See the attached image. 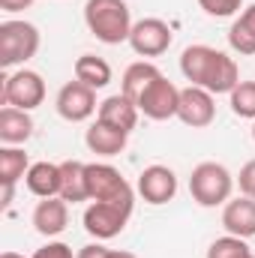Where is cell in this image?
Segmentation results:
<instances>
[{"label": "cell", "mask_w": 255, "mask_h": 258, "mask_svg": "<svg viewBox=\"0 0 255 258\" xmlns=\"http://www.w3.org/2000/svg\"><path fill=\"white\" fill-rule=\"evenodd\" d=\"M180 72H183V78L189 84L210 90L213 96L231 93L240 84V69L234 63V57H228L225 51L210 48V45H189V48H183Z\"/></svg>", "instance_id": "1"}, {"label": "cell", "mask_w": 255, "mask_h": 258, "mask_svg": "<svg viewBox=\"0 0 255 258\" xmlns=\"http://www.w3.org/2000/svg\"><path fill=\"white\" fill-rule=\"evenodd\" d=\"M84 24L99 42L120 45V42H129L132 12H129L126 0H87L84 3Z\"/></svg>", "instance_id": "2"}, {"label": "cell", "mask_w": 255, "mask_h": 258, "mask_svg": "<svg viewBox=\"0 0 255 258\" xmlns=\"http://www.w3.org/2000/svg\"><path fill=\"white\" fill-rule=\"evenodd\" d=\"M234 192V177L222 162H198L189 174V195L201 207L228 204Z\"/></svg>", "instance_id": "3"}, {"label": "cell", "mask_w": 255, "mask_h": 258, "mask_svg": "<svg viewBox=\"0 0 255 258\" xmlns=\"http://www.w3.org/2000/svg\"><path fill=\"white\" fill-rule=\"evenodd\" d=\"M39 30L30 21L21 18H9L0 24V66L12 69V66L27 63L30 57H36L39 51Z\"/></svg>", "instance_id": "4"}, {"label": "cell", "mask_w": 255, "mask_h": 258, "mask_svg": "<svg viewBox=\"0 0 255 258\" xmlns=\"http://www.w3.org/2000/svg\"><path fill=\"white\" fill-rule=\"evenodd\" d=\"M87 186H90V201H114V204H132L135 207V189L108 162H90L87 165Z\"/></svg>", "instance_id": "5"}, {"label": "cell", "mask_w": 255, "mask_h": 258, "mask_svg": "<svg viewBox=\"0 0 255 258\" xmlns=\"http://www.w3.org/2000/svg\"><path fill=\"white\" fill-rule=\"evenodd\" d=\"M0 96H3V105L33 111L45 102V81L33 69H18V72H9L3 78V93Z\"/></svg>", "instance_id": "6"}, {"label": "cell", "mask_w": 255, "mask_h": 258, "mask_svg": "<svg viewBox=\"0 0 255 258\" xmlns=\"http://www.w3.org/2000/svg\"><path fill=\"white\" fill-rule=\"evenodd\" d=\"M132 216V204H114V201H93L84 210V231L96 240H111L126 228Z\"/></svg>", "instance_id": "7"}, {"label": "cell", "mask_w": 255, "mask_h": 258, "mask_svg": "<svg viewBox=\"0 0 255 258\" xmlns=\"http://www.w3.org/2000/svg\"><path fill=\"white\" fill-rule=\"evenodd\" d=\"M138 111L150 120H171L177 117V105H180V87L174 81H168L165 75H159L141 96H138Z\"/></svg>", "instance_id": "8"}, {"label": "cell", "mask_w": 255, "mask_h": 258, "mask_svg": "<svg viewBox=\"0 0 255 258\" xmlns=\"http://www.w3.org/2000/svg\"><path fill=\"white\" fill-rule=\"evenodd\" d=\"M171 27L162 21V18H141L132 24V33H129V45L138 57H159L171 48Z\"/></svg>", "instance_id": "9"}, {"label": "cell", "mask_w": 255, "mask_h": 258, "mask_svg": "<svg viewBox=\"0 0 255 258\" xmlns=\"http://www.w3.org/2000/svg\"><path fill=\"white\" fill-rule=\"evenodd\" d=\"M54 108H57V114L63 120H69V123H84L87 117H93L99 111L96 90L87 87V84H81V81H66L63 87L57 90Z\"/></svg>", "instance_id": "10"}, {"label": "cell", "mask_w": 255, "mask_h": 258, "mask_svg": "<svg viewBox=\"0 0 255 258\" xmlns=\"http://www.w3.org/2000/svg\"><path fill=\"white\" fill-rule=\"evenodd\" d=\"M213 117H216V99H213L210 90L195 87V84L180 90V105H177V120L180 123H186L192 129H204L213 123Z\"/></svg>", "instance_id": "11"}, {"label": "cell", "mask_w": 255, "mask_h": 258, "mask_svg": "<svg viewBox=\"0 0 255 258\" xmlns=\"http://www.w3.org/2000/svg\"><path fill=\"white\" fill-rule=\"evenodd\" d=\"M138 195L159 207V204H168L174 195H177V174L168 168V165H147L141 174H138Z\"/></svg>", "instance_id": "12"}, {"label": "cell", "mask_w": 255, "mask_h": 258, "mask_svg": "<svg viewBox=\"0 0 255 258\" xmlns=\"http://www.w3.org/2000/svg\"><path fill=\"white\" fill-rule=\"evenodd\" d=\"M222 228H225V234H234L243 240L255 237V198L240 195V198H231L228 204H222Z\"/></svg>", "instance_id": "13"}, {"label": "cell", "mask_w": 255, "mask_h": 258, "mask_svg": "<svg viewBox=\"0 0 255 258\" xmlns=\"http://www.w3.org/2000/svg\"><path fill=\"white\" fill-rule=\"evenodd\" d=\"M66 225H69V204H66L60 195L42 198V201L33 207V228H36L42 237H57Z\"/></svg>", "instance_id": "14"}, {"label": "cell", "mask_w": 255, "mask_h": 258, "mask_svg": "<svg viewBox=\"0 0 255 258\" xmlns=\"http://www.w3.org/2000/svg\"><path fill=\"white\" fill-rule=\"evenodd\" d=\"M126 138H129L126 132L102 123L99 117H96V123H90L87 132H84V144L96 156H117V153H123L126 150Z\"/></svg>", "instance_id": "15"}, {"label": "cell", "mask_w": 255, "mask_h": 258, "mask_svg": "<svg viewBox=\"0 0 255 258\" xmlns=\"http://www.w3.org/2000/svg\"><path fill=\"white\" fill-rule=\"evenodd\" d=\"M138 114H141L138 105L129 96H123V93H114V96H108V99L99 102V120L114 129H120V132H126V135L135 129Z\"/></svg>", "instance_id": "16"}, {"label": "cell", "mask_w": 255, "mask_h": 258, "mask_svg": "<svg viewBox=\"0 0 255 258\" xmlns=\"http://www.w3.org/2000/svg\"><path fill=\"white\" fill-rule=\"evenodd\" d=\"M60 198L66 204H78L90 198V186H87V165L78 159H66L60 162Z\"/></svg>", "instance_id": "17"}, {"label": "cell", "mask_w": 255, "mask_h": 258, "mask_svg": "<svg viewBox=\"0 0 255 258\" xmlns=\"http://www.w3.org/2000/svg\"><path fill=\"white\" fill-rule=\"evenodd\" d=\"M30 135H33V117H30V111L12 108V105H3L0 108V141L3 144L18 147Z\"/></svg>", "instance_id": "18"}, {"label": "cell", "mask_w": 255, "mask_h": 258, "mask_svg": "<svg viewBox=\"0 0 255 258\" xmlns=\"http://www.w3.org/2000/svg\"><path fill=\"white\" fill-rule=\"evenodd\" d=\"M24 183L36 198H54V195H60V165L33 162L24 174Z\"/></svg>", "instance_id": "19"}, {"label": "cell", "mask_w": 255, "mask_h": 258, "mask_svg": "<svg viewBox=\"0 0 255 258\" xmlns=\"http://www.w3.org/2000/svg\"><path fill=\"white\" fill-rule=\"evenodd\" d=\"M228 45L240 57H252L255 54V3L246 6L234 18V24L228 27Z\"/></svg>", "instance_id": "20"}, {"label": "cell", "mask_w": 255, "mask_h": 258, "mask_svg": "<svg viewBox=\"0 0 255 258\" xmlns=\"http://www.w3.org/2000/svg\"><path fill=\"white\" fill-rule=\"evenodd\" d=\"M162 72H159V66L150 63V60H138V63H129L126 72H123V78H120V93L129 96L132 102H138V96L159 78Z\"/></svg>", "instance_id": "21"}, {"label": "cell", "mask_w": 255, "mask_h": 258, "mask_svg": "<svg viewBox=\"0 0 255 258\" xmlns=\"http://www.w3.org/2000/svg\"><path fill=\"white\" fill-rule=\"evenodd\" d=\"M75 81L93 87V90H102L111 84V66L105 57H96V54H81L75 60Z\"/></svg>", "instance_id": "22"}, {"label": "cell", "mask_w": 255, "mask_h": 258, "mask_svg": "<svg viewBox=\"0 0 255 258\" xmlns=\"http://www.w3.org/2000/svg\"><path fill=\"white\" fill-rule=\"evenodd\" d=\"M27 168L30 162L21 147H9V144L0 147V186H15L27 174Z\"/></svg>", "instance_id": "23"}, {"label": "cell", "mask_w": 255, "mask_h": 258, "mask_svg": "<svg viewBox=\"0 0 255 258\" xmlns=\"http://www.w3.org/2000/svg\"><path fill=\"white\" fill-rule=\"evenodd\" d=\"M228 105H231L234 117L255 120V81H240V84L228 93Z\"/></svg>", "instance_id": "24"}, {"label": "cell", "mask_w": 255, "mask_h": 258, "mask_svg": "<svg viewBox=\"0 0 255 258\" xmlns=\"http://www.w3.org/2000/svg\"><path fill=\"white\" fill-rule=\"evenodd\" d=\"M252 249L243 237H234V234H225V237H216L210 246H207V258H249Z\"/></svg>", "instance_id": "25"}, {"label": "cell", "mask_w": 255, "mask_h": 258, "mask_svg": "<svg viewBox=\"0 0 255 258\" xmlns=\"http://www.w3.org/2000/svg\"><path fill=\"white\" fill-rule=\"evenodd\" d=\"M198 6L210 15V18H228L234 12H240L243 0H198Z\"/></svg>", "instance_id": "26"}, {"label": "cell", "mask_w": 255, "mask_h": 258, "mask_svg": "<svg viewBox=\"0 0 255 258\" xmlns=\"http://www.w3.org/2000/svg\"><path fill=\"white\" fill-rule=\"evenodd\" d=\"M33 258H75V255H72V249H69L66 243H60V240H48L45 246H39V249L33 252Z\"/></svg>", "instance_id": "27"}, {"label": "cell", "mask_w": 255, "mask_h": 258, "mask_svg": "<svg viewBox=\"0 0 255 258\" xmlns=\"http://www.w3.org/2000/svg\"><path fill=\"white\" fill-rule=\"evenodd\" d=\"M237 183H240V192L255 198V159H249L243 168H240V174H237Z\"/></svg>", "instance_id": "28"}, {"label": "cell", "mask_w": 255, "mask_h": 258, "mask_svg": "<svg viewBox=\"0 0 255 258\" xmlns=\"http://www.w3.org/2000/svg\"><path fill=\"white\" fill-rule=\"evenodd\" d=\"M105 255H108V246H102V240H96V243L81 246L75 258H105Z\"/></svg>", "instance_id": "29"}, {"label": "cell", "mask_w": 255, "mask_h": 258, "mask_svg": "<svg viewBox=\"0 0 255 258\" xmlns=\"http://www.w3.org/2000/svg\"><path fill=\"white\" fill-rule=\"evenodd\" d=\"M27 6H33V0H0V9L3 12H21Z\"/></svg>", "instance_id": "30"}, {"label": "cell", "mask_w": 255, "mask_h": 258, "mask_svg": "<svg viewBox=\"0 0 255 258\" xmlns=\"http://www.w3.org/2000/svg\"><path fill=\"white\" fill-rule=\"evenodd\" d=\"M3 192H0V207H9L12 204V192H15V186H0Z\"/></svg>", "instance_id": "31"}, {"label": "cell", "mask_w": 255, "mask_h": 258, "mask_svg": "<svg viewBox=\"0 0 255 258\" xmlns=\"http://www.w3.org/2000/svg\"><path fill=\"white\" fill-rule=\"evenodd\" d=\"M105 258H138V255H135V252H126V249H108Z\"/></svg>", "instance_id": "32"}, {"label": "cell", "mask_w": 255, "mask_h": 258, "mask_svg": "<svg viewBox=\"0 0 255 258\" xmlns=\"http://www.w3.org/2000/svg\"><path fill=\"white\" fill-rule=\"evenodd\" d=\"M0 258H24V255H18V252H3Z\"/></svg>", "instance_id": "33"}, {"label": "cell", "mask_w": 255, "mask_h": 258, "mask_svg": "<svg viewBox=\"0 0 255 258\" xmlns=\"http://www.w3.org/2000/svg\"><path fill=\"white\" fill-rule=\"evenodd\" d=\"M252 141H255V120H252Z\"/></svg>", "instance_id": "34"}, {"label": "cell", "mask_w": 255, "mask_h": 258, "mask_svg": "<svg viewBox=\"0 0 255 258\" xmlns=\"http://www.w3.org/2000/svg\"><path fill=\"white\" fill-rule=\"evenodd\" d=\"M249 258H255V252H252V255H249Z\"/></svg>", "instance_id": "35"}]
</instances>
